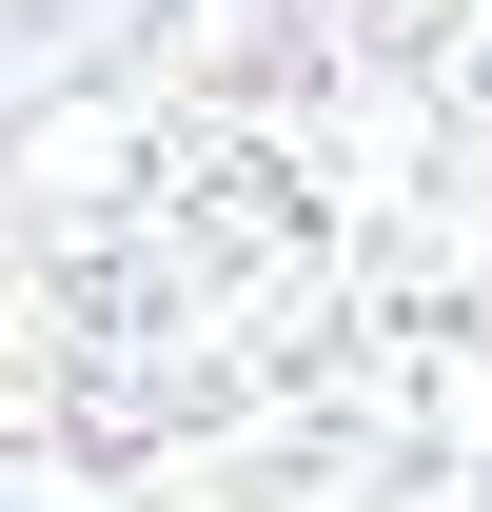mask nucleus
<instances>
[{
  "mask_svg": "<svg viewBox=\"0 0 492 512\" xmlns=\"http://www.w3.org/2000/svg\"><path fill=\"white\" fill-rule=\"evenodd\" d=\"M0 512H492V0H217L20 178Z\"/></svg>",
  "mask_w": 492,
  "mask_h": 512,
  "instance_id": "obj_1",
  "label": "nucleus"
}]
</instances>
